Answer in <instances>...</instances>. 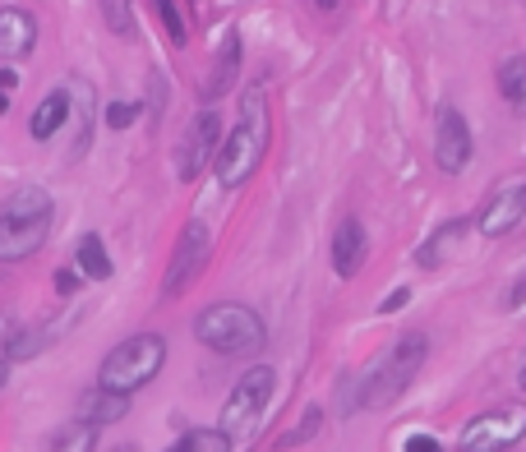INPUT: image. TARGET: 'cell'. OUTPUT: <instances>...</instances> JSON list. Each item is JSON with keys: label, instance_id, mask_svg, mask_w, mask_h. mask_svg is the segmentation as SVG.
<instances>
[{"label": "cell", "instance_id": "1", "mask_svg": "<svg viewBox=\"0 0 526 452\" xmlns=\"http://www.w3.org/2000/svg\"><path fill=\"white\" fill-rule=\"evenodd\" d=\"M425 356H430V342H425L420 333L397 337L383 356H374L370 365L347 383V393H342V411L356 416V411H379V406L397 402V397L411 388V379L420 374Z\"/></svg>", "mask_w": 526, "mask_h": 452}, {"label": "cell", "instance_id": "2", "mask_svg": "<svg viewBox=\"0 0 526 452\" xmlns=\"http://www.w3.org/2000/svg\"><path fill=\"white\" fill-rule=\"evenodd\" d=\"M268 139H273V116H268V93L259 84L245 88L240 97V116L231 125L227 143H222V153H217V180H222V190H240L245 180L259 171L263 153H268Z\"/></svg>", "mask_w": 526, "mask_h": 452}, {"label": "cell", "instance_id": "3", "mask_svg": "<svg viewBox=\"0 0 526 452\" xmlns=\"http://www.w3.org/2000/svg\"><path fill=\"white\" fill-rule=\"evenodd\" d=\"M51 231V199L47 190H19L0 208V263H19L42 250Z\"/></svg>", "mask_w": 526, "mask_h": 452}, {"label": "cell", "instance_id": "4", "mask_svg": "<svg viewBox=\"0 0 526 452\" xmlns=\"http://www.w3.org/2000/svg\"><path fill=\"white\" fill-rule=\"evenodd\" d=\"M162 365H167V342L157 333H139V337H130V342H120L116 351L102 360L97 388L130 397V393H139V388H148V383L162 374Z\"/></svg>", "mask_w": 526, "mask_h": 452}, {"label": "cell", "instance_id": "5", "mask_svg": "<svg viewBox=\"0 0 526 452\" xmlns=\"http://www.w3.org/2000/svg\"><path fill=\"white\" fill-rule=\"evenodd\" d=\"M194 337L222 356H254L263 351L268 333H263V319L250 305H236V300H222V305H208L199 319H194Z\"/></svg>", "mask_w": 526, "mask_h": 452}, {"label": "cell", "instance_id": "6", "mask_svg": "<svg viewBox=\"0 0 526 452\" xmlns=\"http://www.w3.org/2000/svg\"><path fill=\"white\" fill-rule=\"evenodd\" d=\"M273 383L277 374L268 365H254L250 374H240V383L231 388L227 406H222V434L227 439H245V434H254V425L263 420V411H268V402H273Z\"/></svg>", "mask_w": 526, "mask_h": 452}, {"label": "cell", "instance_id": "7", "mask_svg": "<svg viewBox=\"0 0 526 452\" xmlns=\"http://www.w3.org/2000/svg\"><path fill=\"white\" fill-rule=\"evenodd\" d=\"M522 439H526V406L503 402V406H494V411H480L476 420H467L457 448L462 452H508Z\"/></svg>", "mask_w": 526, "mask_h": 452}, {"label": "cell", "instance_id": "8", "mask_svg": "<svg viewBox=\"0 0 526 452\" xmlns=\"http://www.w3.org/2000/svg\"><path fill=\"white\" fill-rule=\"evenodd\" d=\"M208 250H213V236H208V226H204V222H190L185 231H180L176 254H171V263H167V282H162V296H180V291H185L194 277L204 273Z\"/></svg>", "mask_w": 526, "mask_h": 452}, {"label": "cell", "instance_id": "9", "mask_svg": "<svg viewBox=\"0 0 526 452\" xmlns=\"http://www.w3.org/2000/svg\"><path fill=\"white\" fill-rule=\"evenodd\" d=\"M217 139H222V120H217V111H199V116L190 120V130H185V139H180V148H176L180 180H194L208 162H217Z\"/></svg>", "mask_w": 526, "mask_h": 452}, {"label": "cell", "instance_id": "10", "mask_svg": "<svg viewBox=\"0 0 526 452\" xmlns=\"http://www.w3.org/2000/svg\"><path fill=\"white\" fill-rule=\"evenodd\" d=\"M434 162L443 176H462L471 162V125L457 107H439V125H434Z\"/></svg>", "mask_w": 526, "mask_h": 452}, {"label": "cell", "instance_id": "11", "mask_svg": "<svg viewBox=\"0 0 526 452\" xmlns=\"http://www.w3.org/2000/svg\"><path fill=\"white\" fill-rule=\"evenodd\" d=\"M526 217V180H513V185H503V190L490 194V203L480 208L476 226H480V236H508V231H517Z\"/></svg>", "mask_w": 526, "mask_h": 452}, {"label": "cell", "instance_id": "12", "mask_svg": "<svg viewBox=\"0 0 526 452\" xmlns=\"http://www.w3.org/2000/svg\"><path fill=\"white\" fill-rule=\"evenodd\" d=\"M37 42V24L33 14L19 10V5H5L0 10V60H24Z\"/></svg>", "mask_w": 526, "mask_h": 452}, {"label": "cell", "instance_id": "13", "mask_svg": "<svg viewBox=\"0 0 526 452\" xmlns=\"http://www.w3.org/2000/svg\"><path fill=\"white\" fill-rule=\"evenodd\" d=\"M365 254H370V236H365V226H360L356 217H347V222L337 226V236H333L337 277H356L360 268H365Z\"/></svg>", "mask_w": 526, "mask_h": 452}, {"label": "cell", "instance_id": "14", "mask_svg": "<svg viewBox=\"0 0 526 452\" xmlns=\"http://www.w3.org/2000/svg\"><path fill=\"white\" fill-rule=\"evenodd\" d=\"M130 411V397L120 393H107V388H93V393L79 397V406H74V420H84V425H111V420H120Z\"/></svg>", "mask_w": 526, "mask_h": 452}, {"label": "cell", "instance_id": "15", "mask_svg": "<svg viewBox=\"0 0 526 452\" xmlns=\"http://www.w3.org/2000/svg\"><path fill=\"white\" fill-rule=\"evenodd\" d=\"M236 70H240V33H231L222 42V56H217L213 74L204 79V102H217L222 93H231L236 88Z\"/></svg>", "mask_w": 526, "mask_h": 452}, {"label": "cell", "instance_id": "16", "mask_svg": "<svg viewBox=\"0 0 526 452\" xmlns=\"http://www.w3.org/2000/svg\"><path fill=\"white\" fill-rule=\"evenodd\" d=\"M65 97H70V111H74V130H79V143H74V157L88 148V130H93V88L84 79H70L65 84Z\"/></svg>", "mask_w": 526, "mask_h": 452}, {"label": "cell", "instance_id": "17", "mask_svg": "<svg viewBox=\"0 0 526 452\" xmlns=\"http://www.w3.org/2000/svg\"><path fill=\"white\" fill-rule=\"evenodd\" d=\"M467 226H471L467 217H453V222H443L439 231H434V236H430V240H425V245L416 250V263H420V268H439V263H443V250H448L453 240H462V236H467Z\"/></svg>", "mask_w": 526, "mask_h": 452}, {"label": "cell", "instance_id": "18", "mask_svg": "<svg viewBox=\"0 0 526 452\" xmlns=\"http://www.w3.org/2000/svg\"><path fill=\"white\" fill-rule=\"evenodd\" d=\"M499 93L517 116H526V56H508L499 65Z\"/></svg>", "mask_w": 526, "mask_h": 452}, {"label": "cell", "instance_id": "19", "mask_svg": "<svg viewBox=\"0 0 526 452\" xmlns=\"http://www.w3.org/2000/svg\"><path fill=\"white\" fill-rule=\"evenodd\" d=\"M65 120H70V97H65V88H60V93H51L47 102L33 111L28 130H33V139H51V134H56Z\"/></svg>", "mask_w": 526, "mask_h": 452}, {"label": "cell", "instance_id": "20", "mask_svg": "<svg viewBox=\"0 0 526 452\" xmlns=\"http://www.w3.org/2000/svg\"><path fill=\"white\" fill-rule=\"evenodd\" d=\"M97 448V429L84 425V420H70V425H60L51 434L47 452H93Z\"/></svg>", "mask_w": 526, "mask_h": 452}, {"label": "cell", "instance_id": "21", "mask_svg": "<svg viewBox=\"0 0 526 452\" xmlns=\"http://www.w3.org/2000/svg\"><path fill=\"white\" fill-rule=\"evenodd\" d=\"M74 259H79V273H84V277H97V282H107V277H111L107 245H102L97 236H84V240H79V254H74Z\"/></svg>", "mask_w": 526, "mask_h": 452}, {"label": "cell", "instance_id": "22", "mask_svg": "<svg viewBox=\"0 0 526 452\" xmlns=\"http://www.w3.org/2000/svg\"><path fill=\"white\" fill-rule=\"evenodd\" d=\"M167 452H231V439L222 429H190V434Z\"/></svg>", "mask_w": 526, "mask_h": 452}, {"label": "cell", "instance_id": "23", "mask_svg": "<svg viewBox=\"0 0 526 452\" xmlns=\"http://www.w3.org/2000/svg\"><path fill=\"white\" fill-rule=\"evenodd\" d=\"M42 351V333L37 328H14L10 337H5V356L10 360H28V356H37Z\"/></svg>", "mask_w": 526, "mask_h": 452}, {"label": "cell", "instance_id": "24", "mask_svg": "<svg viewBox=\"0 0 526 452\" xmlns=\"http://www.w3.org/2000/svg\"><path fill=\"white\" fill-rule=\"evenodd\" d=\"M102 14H107V28L120 37H134V14L130 0H102Z\"/></svg>", "mask_w": 526, "mask_h": 452}, {"label": "cell", "instance_id": "25", "mask_svg": "<svg viewBox=\"0 0 526 452\" xmlns=\"http://www.w3.org/2000/svg\"><path fill=\"white\" fill-rule=\"evenodd\" d=\"M153 10H157V19H162V28L171 33V42H185V37H190V28H185V19H180V10H176V0H153Z\"/></svg>", "mask_w": 526, "mask_h": 452}, {"label": "cell", "instance_id": "26", "mask_svg": "<svg viewBox=\"0 0 526 452\" xmlns=\"http://www.w3.org/2000/svg\"><path fill=\"white\" fill-rule=\"evenodd\" d=\"M319 425H323V411H319V406H310V411L300 416V425L291 429V434H282V448H296V443L314 439V434H319Z\"/></svg>", "mask_w": 526, "mask_h": 452}, {"label": "cell", "instance_id": "27", "mask_svg": "<svg viewBox=\"0 0 526 452\" xmlns=\"http://www.w3.org/2000/svg\"><path fill=\"white\" fill-rule=\"evenodd\" d=\"M134 116H139V107H134V102H111V107H107V125H111V130H125Z\"/></svg>", "mask_w": 526, "mask_h": 452}, {"label": "cell", "instance_id": "28", "mask_svg": "<svg viewBox=\"0 0 526 452\" xmlns=\"http://www.w3.org/2000/svg\"><path fill=\"white\" fill-rule=\"evenodd\" d=\"M407 300H411V291H407V286H397V291H388V300H383L379 310H383V314H397L402 305H407Z\"/></svg>", "mask_w": 526, "mask_h": 452}, {"label": "cell", "instance_id": "29", "mask_svg": "<svg viewBox=\"0 0 526 452\" xmlns=\"http://www.w3.org/2000/svg\"><path fill=\"white\" fill-rule=\"evenodd\" d=\"M402 452H443V448H439V439H430V434H411Z\"/></svg>", "mask_w": 526, "mask_h": 452}, {"label": "cell", "instance_id": "30", "mask_svg": "<svg viewBox=\"0 0 526 452\" xmlns=\"http://www.w3.org/2000/svg\"><path fill=\"white\" fill-rule=\"evenodd\" d=\"M56 291H60V296H74V291H79V277H74L70 268H60V273H56Z\"/></svg>", "mask_w": 526, "mask_h": 452}, {"label": "cell", "instance_id": "31", "mask_svg": "<svg viewBox=\"0 0 526 452\" xmlns=\"http://www.w3.org/2000/svg\"><path fill=\"white\" fill-rule=\"evenodd\" d=\"M526 305V273L513 282V291H508V310H522Z\"/></svg>", "mask_w": 526, "mask_h": 452}, {"label": "cell", "instance_id": "32", "mask_svg": "<svg viewBox=\"0 0 526 452\" xmlns=\"http://www.w3.org/2000/svg\"><path fill=\"white\" fill-rule=\"evenodd\" d=\"M14 84H19V79H14V70H0V93L10 97V88H14Z\"/></svg>", "mask_w": 526, "mask_h": 452}, {"label": "cell", "instance_id": "33", "mask_svg": "<svg viewBox=\"0 0 526 452\" xmlns=\"http://www.w3.org/2000/svg\"><path fill=\"white\" fill-rule=\"evenodd\" d=\"M314 5H319V10H337V5H342V0H314Z\"/></svg>", "mask_w": 526, "mask_h": 452}, {"label": "cell", "instance_id": "34", "mask_svg": "<svg viewBox=\"0 0 526 452\" xmlns=\"http://www.w3.org/2000/svg\"><path fill=\"white\" fill-rule=\"evenodd\" d=\"M5 379H10V369H5V360H0V388H5Z\"/></svg>", "mask_w": 526, "mask_h": 452}, {"label": "cell", "instance_id": "35", "mask_svg": "<svg viewBox=\"0 0 526 452\" xmlns=\"http://www.w3.org/2000/svg\"><path fill=\"white\" fill-rule=\"evenodd\" d=\"M5 107H10V97H5V93H0V116H5Z\"/></svg>", "mask_w": 526, "mask_h": 452}, {"label": "cell", "instance_id": "36", "mask_svg": "<svg viewBox=\"0 0 526 452\" xmlns=\"http://www.w3.org/2000/svg\"><path fill=\"white\" fill-rule=\"evenodd\" d=\"M517 383H522V388H526V365H522V379H517Z\"/></svg>", "mask_w": 526, "mask_h": 452}]
</instances>
